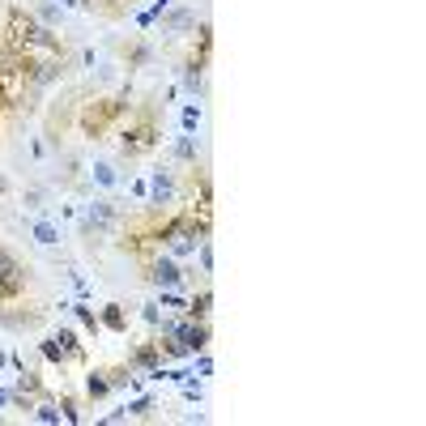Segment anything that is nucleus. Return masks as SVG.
<instances>
[{
	"label": "nucleus",
	"mask_w": 426,
	"mask_h": 426,
	"mask_svg": "<svg viewBox=\"0 0 426 426\" xmlns=\"http://www.w3.org/2000/svg\"><path fill=\"white\" fill-rule=\"evenodd\" d=\"M30 414H35L39 422H47V426H56V422H60V405H56V400H39Z\"/></svg>",
	"instance_id": "20"
},
{
	"label": "nucleus",
	"mask_w": 426,
	"mask_h": 426,
	"mask_svg": "<svg viewBox=\"0 0 426 426\" xmlns=\"http://www.w3.org/2000/svg\"><path fill=\"white\" fill-rule=\"evenodd\" d=\"M180 124H184V133H196V128H200V107L188 103V107L180 111Z\"/></svg>",
	"instance_id": "23"
},
{
	"label": "nucleus",
	"mask_w": 426,
	"mask_h": 426,
	"mask_svg": "<svg viewBox=\"0 0 426 426\" xmlns=\"http://www.w3.org/2000/svg\"><path fill=\"white\" fill-rule=\"evenodd\" d=\"M30 235H35V243H39V247H56V243H60V226H56L52 217H39Z\"/></svg>",
	"instance_id": "14"
},
{
	"label": "nucleus",
	"mask_w": 426,
	"mask_h": 426,
	"mask_svg": "<svg viewBox=\"0 0 426 426\" xmlns=\"http://www.w3.org/2000/svg\"><path fill=\"white\" fill-rule=\"evenodd\" d=\"M209 371H213V362L205 358V349H200V362H196V380H205V375H209Z\"/></svg>",
	"instance_id": "26"
},
{
	"label": "nucleus",
	"mask_w": 426,
	"mask_h": 426,
	"mask_svg": "<svg viewBox=\"0 0 426 426\" xmlns=\"http://www.w3.org/2000/svg\"><path fill=\"white\" fill-rule=\"evenodd\" d=\"M128 367H133V371H149L154 380H162V349H158V337L145 341V345H137L133 354H128Z\"/></svg>",
	"instance_id": "7"
},
{
	"label": "nucleus",
	"mask_w": 426,
	"mask_h": 426,
	"mask_svg": "<svg viewBox=\"0 0 426 426\" xmlns=\"http://www.w3.org/2000/svg\"><path fill=\"white\" fill-rule=\"evenodd\" d=\"M60 5H64V9H81V0H60Z\"/></svg>",
	"instance_id": "28"
},
{
	"label": "nucleus",
	"mask_w": 426,
	"mask_h": 426,
	"mask_svg": "<svg viewBox=\"0 0 426 426\" xmlns=\"http://www.w3.org/2000/svg\"><path fill=\"white\" fill-rule=\"evenodd\" d=\"M39 349H43V358H47V362H60V367L68 362V354H64V345H60L56 337H47V341H43Z\"/></svg>",
	"instance_id": "21"
},
{
	"label": "nucleus",
	"mask_w": 426,
	"mask_h": 426,
	"mask_svg": "<svg viewBox=\"0 0 426 426\" xmlns=\"http://www.w3.org/2000/svg\"><path fill=\"white\" fill-rule=\"evenodd\" d=\"M180 86L192 94V98H200V94H205V60H188L184 68H180Z\"/></svg>",
	"instance_id": "10"
},
{
	"label": "nucleus",
	"mask_w": 426,
	"mask_h": 426,
	"mask_svg": "<svg viewBox=\"0 0 426 426\" xmlns=\"http://www.w3.org/2000/svg\"><path fill=\"white\" fill-rule=\"evenodd\" d=\"M90 180H94L98 188H115V184H119V171H115L111 162H94V166H90Z\"/></svg>",
	"instance_id": "16"
},
{
	"label": "nucleus",
	"mask_w": 426,
	"mask_h": 426,
	"mask_svg": "<svg viewBox=\"0 0 426 426\" xmlns=\"http://www.w3.org/2000/svg\"><path fill=\"white\" fill-rule=\"evenodd\" d=\"M149 60H154V47H149V43H133V52H128V72L133 68H141V64H149Z\"/></svg>",
	"instance_id": "19"
},
{
	"label": "nucleus",
	"mask_w": 426,
	"mask_h": 426,
	"mask_svg": "<svg viewBox=\"0 0 426 426\" xmlns=\"http://www.w3.org/2000/svg\"><path fill=\"white\" fill-rule=\"evenodd\" d=\"M171 158L175 162H188V166H196V158H200V145H196V133H180L171 141Z\"/></svg>",
	"instance_id": "11"
},
{
	"label": "nucleus",
	"mask_w": 426,
	"mask_h": 426,
	"mask_svg": "<svg viewBox=\"0 0 426 426\" xmlns=\"http://www.w3.org/2000/svg\"><path fill=\"white\" fill-rule=\"evenodd\" d=\"M5 362H9V354H5V349H0V367H5Z\"/></svg>",
	"instance_id": "29"
},
{
	"label": "nucleus",
	"mask_w": 426,
	"mask_h": 426,
	"mask_svg": "<svg viewBox=\"0 0 426 426\" xmlns=\"http://www.w3.org/2000/svg\"><path fill=\"white\" fill-rule=\"evenodd\" d=\"M141 320L149 324V329H158V324H162V311H158V303H145V307H141Z\"/></svg>",
	"instance_id": "25"
},
{
	"label": "nucleus",
	"mask_w": 426,
	"mask_h": 426,
	"mask_svg": "<svg viewBox=\"0 0 426 426\" xmlns=\"http://www.w3.org/2000/svg\"><path fill=\"white\" fill-rule=\"evenodd\" d=\"M145 192H149V205H154V213H171L175 200H180V180H175L171 166H158V171H149Z\"/></svg>",
	"instance_id": "2"
},
{
	"label": "nucleus",
	"mask_w": 426,
	"mask_h": 426,
	"mask_svg": "<svg viewBox=\"0 0 426 426\" xmlns=\"http://www.w3.org/2000/svg\"><path fill=\"white\" fill-rule=\"evenodd\" d=\"M21 286H26V269L17 264L9 247H0V298H13Z\"/></svg>",
	"instance_id": "6"
},
{
	"label": "nucleus",
	"mask_w": 426,
	"mask_h": 426,
	"mask_svg": "<svg viewBox=\"0 0 426 426\" xmlns=\"http://www.w3.org/2000/svg\"><path fill=\"white\" fill-rule=\"evenodd\" d=\"M145 282H154L158 290H175V286H184V269H180L175 256L154 252V256L145 260Z\"/></svg>",
	"instance_id": "3"
},
{
	"label": "nucleus",
	"mask_w": 426,
	"mask_h": 426,
	"mask_svg": "<svg viewBox=\"0 0 426 426\" xmlns=\"http://www.w3.org/2000/svg\"><path fill=\"white\" fill-rule=\"evenodd\" d=\"M98 324L111 329V333H128V320H124V307H119V303H107L103 316H98Z\"/></svg>",
	"instance_id": "15"
},
{
	"label": "nucleus",
	"mask_w": 426,
	"mask_h": 426,
	"mask_svg": "<svg viewBox=\"0 0 426 426\" xmlns=\"http://www.w3.org/2000/svg\"><path fill=\"white\" fill-rule=\"evenodd\" d=\"M180 341L188 354H200V349L209 345V320H184L180 324Z\"/></svg>",
	"instance_id": "9"
},
{
	"label": "nucleus",
	"mask_w": 426,
	"mask_h": 426,
	"mask_svg": "<svg viewBox=\"0 0 426 426\" xmlns=\"http://www.w3.org/2000/svg\"><path fill=\"white\" fill-rule=\"evenodd\" d=\"M124 409H128V418H145L149 409H154V396H137L133 405H124Z\"/></svg>",
	"instance_id": "24"
},
{
	"label": "nucleus",
	"mask_w": 426,
	"mask_h": 426,
	"mask_svg": "<svg viewBox=\"0 0 426 426\" xmlns=\"http://www.w3.org/2000/svg\"><path fill=\"white\" fill-rule=\"evenodd\" d=\"M60 311H72V316L81 320V329H86V333H94V337L103 333V324H98V316H94V311L81 303V298H77V303H60Z\"/></svg>",
	"instance_id": "12"
},
{
	"label": "nucleus",
	"mask_w": 426,
	"mask_h": 426,
	"mask_svg": "<svg viewBox=\"0 0 426 426\" xmlns=\"http://www.w3.org/2000/svg\"><path fill=\"white\" fill-rule=\"evenodd\" d=\"M86 392H90L94 400H98V396H111L115 388H111V380H107V371H90V375H86Z\"/></svg>",
	"instance_id": "17"
},
{
	"label": "nucleus",
	"mask_w": 426,
	"mask_h": 426,
	"mask_svg": "<svg viewBox=\"0 0 426 426\" xmlns=\"http://www.w3.org/2000/svg\"><path fill=\"white\" fill-rule=\"evenodd\" d=\"M115 226H119V205L115 200H90L86 213H81V231L103 235V231H115Z\"/></svg>",
	"instance_id": "4"
},
{
	"label": "nucleus",
	"mask_w": 426,
	"mask_h": 426,
	"mask_svg": "<svg viewBox=\"0 0 426 426\" xmlns=\"http://www.w3.org/2000/svg\"><path fill=\"white\" fill-rule=\"evenodd\" d=\"M158 21H162V35H171V39H184L188 30H196V9H166Z\"/></svg>",
	"instance_id": "8"
},
{
	"label": "nucleus",
	"mask_w": 426,
	"mask_h": 426,
	"mask_svg": "<svg viewBox=\"0 0 426 426\" xmlns=\"http://www.w3.org/2000/svg\"><path fill=\"white\" fill-rule=\"evenodd\" d=\"M158 137H162V133H158V119L145 111V115H137L128 128L119 133V154H124V158H145L149 149L158 145Z\"/></svg>",
	"instance_id": "1"
},
{
	"label": "nucleus",
	"mask_w": 426,
	"mask_h": 426,
	"mask_svg": "<svg viewBox=\"0 0 426 426\" xmlns=\"http://www.w3.org/2000/svg\"><path fill=\"white\" fill-rule=\"evenodd\" d=\"M192 256L200 260V273H213V243L209 239H200V247H196Z\"/></svg>",
	"instance_id": "22"
},
{
	"label": "nucleus",
	"mask_w": 426,
	"mask_h": 426,
	"mask_svg": "<svg viewBox=\"0 0 426 426\" xmlns=\"http://www.w3.org/2000/svg\"><path fill=\"white\" fill-rule=\"evenodd\" d=\"M9 396H13V388H0V409L9 405Z\"/></svg>",
	"instance_id": "27"
},
{
	"label": "nucleus",
	"mask_w": 426,
	"mask_h": 426,
	"mask_svg": "<svg viewBox=\"0 0 426 426\" xmlns=\"http://www.w3.org/2000/svg\"><path fill=\"white\" fill-rule=\"evenodd\" d=\"M209 311H213V290H200V294H192L188 298V320H209Z\"/></svg>",
	"instance_id": "13"
},
{
	"label": "nucleus",
	"mask_w": 426,
	"mask_h": 426,
	"mask_svg": "<svg viewBox=\"0 0 426 426\" xmlns=\"http://www.w3.org/2000/svg\"><path fill=\"white\" fill-rule=\"evenodd\" d=\"M119 115H124V103H115V98H103V103H94V107L81 111V128H86L90 137H103L107 124L119 119Z\"/></svg>",
	"instance_id": "5"
},
{
	"label": "nucleus",
	"mask_w": 426,
	"mask_h": 426,
	"mask_svg": "<svg viewBox=\"0 0 426 426\" xmlns=\"http://www.w3.org/2000/svg\"><path fill=\"white\" fill-rule=\"evenodd\" d=\"M56 341L64 345V354H68L72 362H81V358H86V349H81V341H77V333H72V329H60V333H56Z\"/></svg>",
	"instance_id": "18"
}]
</instances>
